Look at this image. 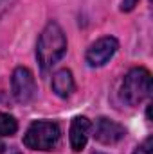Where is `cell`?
<instances>
[{"instance_id": "cell-4", "label": "cell", "mask_w": 153, "mask_h": 154, "mask_svg": "<svg viewBox=\"0 0 153 154\" xmlns=\"http://www.w3.org/2000/svg\"><path fill=\"white\" fill-rule=\"evenodd\" d=\"M11 88H13V95L20 104H27L34 99L36 95V81L34 75L29 68L18 66L15 68L13 77H11Z\"/></svg>"}, {"instance_id": "cell-3", "label": "cell", "mask_w": 153, "mask_h": 154, "mask_svg": "<svg viewBox=\"0 0 153 154\" xmlns=\"http://www.w3.org/2000/svg\"><path fill=\"white\" fill-rule=\"evenodd\" d=\"M61 138L60 125L49 120H36L24 134V145L33 151H52Z\"/></svg>"}, {"instance_id": "cell-14", "label": "cell", "mask_w": 153, "mask_h": 154, "mask_svg": "<svg viewBox=\"0 0 153 154\" xmlns=\"http://www.w3.org/2000/svg\"><path fill=\"white\" fill-rule=\"evenodd\" d=\"M96 154H101V152H96Z\"/></svg>"}, {"instance_id": "cell-5", "label": "cell", "mask_w": 153, "mask_h": 154, "mask_svg": "<svg viewBox=\"0 0 153 154\" xmlns=\"http://www.w3.org/2000/svg\"><path fill=\"white\" fill-rule=\"evenodd\" d=\"M117 48H119V41L112 36H105V38L97 39L86 50V63L90 66H103L106 61H110L114 57Z\"/></svg>"}, {"instance_id": "cell-1", "label": "cell", "mask_w": 153, "mask_h": 154, "mask_svg": "<svg viewBox=\"0 0 153 154\" xmlns=\"http://www.w3.org/2000/svg\"><path fill=\"white\" fill-rule=\"evenodd\" d=\"M67 52V38L56 22H49L41 31L36 45V57L43 72L50 70Z\"/></svg>"}, {"instance_id": "cell-10", "label": "cell", "mask_w": 153, "mask_h": 154, "mask_svg": "<svg viewBox=\"0 0 153 154\" xmlns=\"http://www.w3.org/2000/svg\"><path fill=\"white\" fill-rule=\"evenodd\" d=\"M133 154H153V138L151 136H148V138L135 149Z\"/></svg>"}, {"instance_id": "cell-9", "label": "cell", "mask_w": 153, "mask_h": 154, "mask_svg": "<svg viewBox=\"0 0 153 154\" xmlns=\"http://www.w3.org/2000/svg\"><path fill=\"white\" fill-rule=\"evenodd\" d=\"M18 129V122L13 115L0 113V136H13Z\"/></svg>"}, {"instance_id": "cell-13", "label": "cell", "mask_w": 153, "mask_h": 154, "mask_svg": "<svg viewBox=\"0 0 153 154\" xmlns=\"http://www.w3.org/2000/svg\"><path fill=\"white\" fill-rule=\"evenodd\" d=\"M4 149H5V147H4V143H0V154H4Z\"/></svg>"}, {"instance_id": "cell-6", "label": "cell", "mask_w": 153, "mask_h": 154, "mask_svg": "<svg viewBox=\"0 0 153 154\" xmlns=\"http://www.w3.org/2000/svg\"><path fill=\"white\" fill-rule=\"evenodd\" d=\"M126 136V129L112 118H97L94 125V138L103 145H114Z\"/></svg>"}, {"instance_id": "cell-7", "label": "cell", "mask_w": 153, "mask_h": 154, "mask_svg": "<svg viewBox=\"0 0 153 154\" xmlns=\"http://www.w3.org/2000/svg\"><path fill=\"white\" fill-rule=\"evenodd\" d=\"M90 129H92V124L86 116H74L72 118L69 134H70V147H72L74 152H79V151L85 149Z\"/></svg>"}, {"instance_id": "cell-8", "label": "cell", "mask_w": 153, "mask_h": 154, "mask_svg": "<svg viewBox=\"0 0 153 154\" xmlns=\"http://www.w3.org/2000/svg\"><path fill=\"white\" fill-rule=\"evenodd\" d=\"M52 91L61 99L70 97V93L74 91V77H72L70 70L63 68L52 75Z\"/></svg>"}, {"instance_id": "cell-2", "label": "cell", "mask_w": 153, "mask_h": 154, "mask_svg": "<svg viewBox=\"0 0 153 154\" xmlns=\"http://www.w3.org/2000/svg\"><path fill=\"white\" fill-rule=\"evenodd\" d=\"M151 95V74L146 68H132L122 81L121 97L128 106H139Z\"/></svg>"}, {"instance_id": "cell-12", "label": "cell", "mask_w": 153, "mask_h": 154, "mask_svg": "<svg viewBox=\"0 0 153 154\" xmlns=\"http://www.w3.org/2000/svg\"><path fill=\"white\" fill-rule=\"evenodd\" d=\"M137 4H139V0H122V4H121V11L128 13V11H132Z\"/></svg>"}, {"instance_id": "cell-11", "label": "cell", "mask_w": 153, "mask_h": 154, "mask_svg": "<svg viewBox=\"0 0 153 154\" xmlns=\"http://www.w3.org/2000/svg\"><path fill=\"white\" fill-rule=\"evenodd\" d=\"M15 4L16 0H0V16H4V13H7Z\"/></svg>"}]
</instances>
